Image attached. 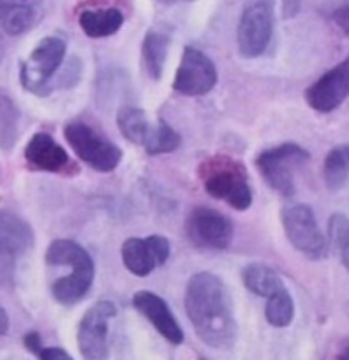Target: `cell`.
I'll return each instance as SVG.
<instances>
[{
	"label": "cell",
	"instance_id": "6da1fadb",
	"mask_svg": "<svg viewBox=\"0 0 349 360\" xmlns=\"http://www.w3.org/2000/svg\"><path fill=\"white\" fill-rule=\"evenodd\" d=\"M185 311L199 338L216 350H230L237 342L233 299L225 281L209 271L195 273L185 288Z\"/></svg>",
	"mask_w": 349,
	"mask_h": 360
},
{
	"label": "cell",
	"instance_id": "7a4b0ae2",
	"mask_svg": "<svg viewBox=\"0 0 349 360\" xmlns=\"http://www.w3.org/2000/svg\"><path fill=\"white\" fill-rule=\"evenodd\" d=\"M45 257L48 264L70 268L69 276L53 281V299L62 305L81 302L88 295L94 280V263L88 250L69 238H57L48 245Z\"/></svg>",
	"mask_w": 349,
	"mask_h": 360
},
{
	"label": "cell",
	"instance_id": "3957f363",
	"mask_svg": "<svg viewBox=\"0 0 349 360\" xmlns=\"http://www.w3.org/2000/svg\"><path fill=\"white\" fill-rule=\"evenodd\" d=\"M206 193L214 199L226 201L231 208L245 211L252 206V189L243 163L230 156L216 155L204 160L199 167Z\"/></svg>",
	"mask_w": 349,
	"mask_h": 360
},
{
	"label": "cell",
	"instance_id": "277c9868",
	"mask_svg": "<svg viewBox=\"0 0 349 360\" xmlns=\"http://www.w3.org/2000/svg\"><path fill=\"white\" fill-rule=\"evenodd\" d=\"M310 160V153L296 143H284L269 148L257 156L256 165L262 179L270 189L284 198H293L296 193L295 170Z\"/></svg>",
	"mask_w": 349,
	"mask_h": 360
},
{
	"label": "cell",
	"instance_id": "5b68a950",
	"mask_svg": "<svg viewBox=\"0 0 349 360\" xmlns=\"http://www.w3.org/2000/svg\"><path fill=\"white\" fill-rule=\"evenodd\" d=\"M64 136L77 158L98 172H113L120 165L124 153L115 143L98 134L91 125L74 120L65 125Z\"/></svg>",
	"mask_w": 349,
	"mask_h": 360
},
{
	"label": "cell",
	"instance_id": "8992f818",
	"mask_svg": "<svg viewBox=\"0 0 349 360\" xmlns=\"http://www.w3.org/2000/svg\"><path fill=\"white\" fill-rule=\"evenodd\" d=\"M67 45L58 37H46L34 46L33 52L21 64V79L22 88L34 95H46L52 86L50 81L57 74L58 68L65 58Z\"/></svg>",
	"mask_w": 349,
	"mask_h": 360
},
{
	"label": "cell",
	"instance_id": "52a82bcc",
	"mask_svg": "<svg viewBox=\"0 0 349 360\" xmlns=\"http://www.w3.org/2000/svg\"><path fill=\"white\" fill-rule=\"evenodd\" d=\"M281 221L288 240L301 254H305L310 259H322L327 254V240L310 206H286L281 211Z\"/></svg>",
	"mask_w": 349,
	"mask_h": 360
},
{
	"label": "cell",
	"instance_id": "ba28073f",
	"mask_svg": "<svg viewBox=\"0 0 349 360\" xmlns=\"http://www.w3.org/2000/svg\"><path fill=\"white\" fill-rule=\"evenodd\" d=\"M29 223L11 211H0V287L13 281L18 263L33 248Z\"/></svg>",
	"mask_w": 349,
	"mask_h": 360
},
{
	"label": "cell",
	"instance_id": "9c48e42d",
	"mask_svg": "<svg viewBox=\"0 0 349 360\" xmlns=\"http://www.w3.org/2000/svg\"><path fill=\"white\" fill-rule=\"evenodd\" d=\"M274 31V9L269 2H253L243 9L237 40L240 56L257 58L269 46Z\"/></svg>",
	"mask_w": 349,
	"mask_h": 360
},
{
	"label": "cell",
	"instance_id": "30bf717a",
	"mask_svg": "<svg viewBox=\"0 0 349 360\" xmlns=\"http://www.w3.org/2000/svg\"><path fill=\"white\" fill-rule=\"evenodd\" d=\"M117 316L115 304L100 300L86 311L77 330V343L86 360L108 359V323Z\"/></svg>",
	"mask_w": 349,
	"mask_h": 360
},
{
	"label": "cell",
	"instance_id": "8fae6325",
	"mask_svg": "<svg viewBox=\"0 0 349 360\" xmlns=\"http://www.w3.org/2000/svg\"><path fill=\"white\" fill-rule=\"evenodd\" d=\"M187 236L201 249L225 250L233 238V223L219 211L199 206L188 213L185 220Z\"/></svg>",
	"mask_w": 349,
	"mask_h": 360
},
{
	"label": "cell",
	"instance_id": "7c38bea8",
	"mask_svg": "<svg viewBox=\"0 0 349 360\" xmlns=\"http://www.w3.org/2000/svg\"><path fill=\"white\" fill-rule=\"evenodd\" d=\"M218 83V70L202 50L185 46L178 69H176L173 89L185 96L207 95Z\"/></svg>",
	"mask_w": 349,
	"mask_h": 360
},
{
	"label": "cell",
	"instance_id": "4fadbf2b",
	"mask_svg": "<svg viewBox=\"0 0 349 360\" xmlns=\"http://www.w3.org/2000/svg\"><path fill=\"white\" fill-rule=\"evenodd\" d=\"M349 98V57L329 69L305 91V100L315 112L331 113Z\"/></svg>",
	"mask_w": 349,
	"mask_h": 360
},
{
	"label": "cell",
	"instance_id": "5bb4252c",
	"mask_svg": "<svg viewBox=\"0 0 349 360\" xmlns=\"http://www.w3.org/2000/svg\"><path fill=\"white\" fill-rule=\"evenodd\" d=\"M25 158L34 170L50 174H77V167L67 151L46 132H38L26 144Z\"/></svg>",
	"mask_w": 349,
	"mask_h": 360
},
{
	"label": "cell",
	"instance_id": "9a60e30c",
	"mask_svg": "<svg viewBox=\"0 0 349 360\" xmlns=\"http://www.w3.org/2000/svg\"><path fill=\"white\" fill-rule=\"evenodd\" d=\"M132 305L156 328V331L164 340H168L173 345H180L183 342L185 336H183L182 326H180L171 309L168 307V304L164 302L162 297L152 292L140 290L132 297Z\"/></svg>",
	"mask_w": 349,
	"mask_h": 360
},
{
	"label": "cell",
	"instance_id": "2e32d148",
	"mask_svg": "<svg viewBox=\"0 0 349 360\" xmlns=\"http://www.w3.org/2000/svg\"><path fill=\"white\" fill-rule=\"evenodd\" d=\"M43 7L38 2L0 0V28L11 37H19L40 25Z\"/></svg>",
	"mask_w": 349,
	"mask_h": 360
},
{
	"label": "cell",
	"instance_id": "e0dca14e",
	"mask_svg": "<svg viewBox=\"0 0 349 360\" xmlns=\"http://www.w3.org/2000/svg\"><path fill=\"white\" fill-rule=\"evenodd\" d=\"M170 34L158 30H149L143 40V62L146 74L151 79L158 81L163 76L164 62L170 50Z\"/></svg>",
	"mask_w": 349,
	"mask_h": 360
},
{
	"label": "cell",
	"instance_id": "ac0fdd59",
	"mask_svg": "<svg viewBox=\"0 0 349 360\" xmlns=\"http://www.w3.org/2000/svg\"><path fill=\"white\" fill-rule=\"evenodd\" d=\"M79 26L89 38H107L115 34L124 26V14L115 7L82 11L79 15Z\"/></svg>",
	"mask_w": 349,
	"mask_h": 360
},
{
	"label": "cell",
	"instance_id": "d6986e66",
	"mask_svg": "<svg viewBox=\"0 0 349 360\" xmlns=\"http://www.w3.org/2000/svg\"><path fill=\"white\" fill-rule=\"evenodd\" d=\"M121 261L125 268L136 276H147L151 275L152 269L158 266L154 252L149 245L147 238L131 237L121 245Z\"/></svg>",
	"mask_w": 349,
	"mask_h": 360
},
{
	"label": "cell",
	"instance_id": "ffe728a7",
	"mask_svg": "<svg viewBox=\"0 0 349 360\" xmlns=\"http://www.w3.org/2000/svg\"><path fill=\"white\" fill-rule=\"evenodd\" d=\"M242 278L243 283H245V287L250 292L256 293L258 297H265V299H270L277 292L286 288L281 276L270 266L264 263H252L245 266Z\"/></svg>",
	"mask_w": 349,
	"mask_h": 360
},
{
	"label": "cell",
	"instance_id": "44dd1931",
	"mask_svg": "<svg viewBox=\"0 0 349 360\" xmlns=\"http://www.w3.org/2000/svg\"><path fill=\"white\" fill-rule=\"evenodd\" d=\"M117 125L125 139L134 144H140V146L144 144L149 129H151L146 112L143 108L132 107V105L120 107V110L117 112Z\"/></svg>",
	"mask_w": 349,
	"mask_h": 360
},
{
	"label": "cell",
	"instance_id": "7402d4cb",
	"mask_svg": "<svg viewBox=\"0 0 349 360\" xmlns=\"http://www.w3.org/2000/svg\"><path fill=\"white\" fill-rule=\"evenodd\" d=\"M349 179V144L332 148L324 162V180L329 189L337 191Z\"/></svg>",
	"mask_w": 349,
	"mask_h": 360
},
{
	"label": "cell",
	"instance_id": "603a6c76",
	"mask_svg": "<svg viewBox=\"0 0 349 360\" xmlns=\"http://www.w3.org/2000/svg\"><path fill=\"white\" fill-rule=\"evenodd\" d=\"M21 112L9 96L0 93V150H13L19 139Z\"/></svg>",
	"mask_w": 349,
	"mask_h": 360
},
{
	"label": "cell",
	"instance_id": "cb8c5ba5",
	"mask_svg": "<svg viewBox=\"0 0 349 360\" xmlns=\"http://www.w3.org/2000/svg\"><path fill=\"white\" fill-rule=\"evenodd\" d=\"M180 144H182V136L171 125L159 119L156 125L149 129V134L143 146L147 151V155L154 156L178 150Z\"/></svg>",
	"mask_w": 349,
	"mask_h": 360
},
{
	"label": "cell",
	"instance_id": "d4e9b609",
	"mask_svg": "<svg viewBox=\"0 0 349 360\" xmlns=\"http://www.w3.org/2000/svg\"><path fill=\"white\" fill-rule=\"evenodd\" d=\"M293 318H295V302H293V297L288 292V288L268 299L265 319L270 326L286 328L293 323Z\"/></svg>",
	"mask_w": 349,
	"mask_h": 360
},
{
	"label": "cell",
	"instance_id": "484cf974",
	"mask_svg": "<svg viewBox=\"0 0 349 360\" xmlns=\"http://www.w3.org/2000/svg\"><path fill=\"white\" fill-rule=\"evenodd\" d=\"M329 242L336 250H343L349 244V218L343 213H334L329 218Z\"/></svg>",
	"mask_w": 349,
	"mask_h": 360
},
{
	"label": "cell",
	"instance_id": "4316f807",
	"mask_svg": "<svg viewBox=\"0 0 349 360\" xmlns=\"http://www.w3.org/2000/svg\"><path fill=\"white\" fill-rule=\"evenodd\" d=\"M81 68H82L81 58L77 60V57H74L72 60H70V64L67 65V69H65L64 74H62L60 79H58V83H57L58 88L67 89V88H72V86H76L77 83H79Z\"/></svg>",
	"mask_w": 349,
	"mask_h": 360
},
{
	"label": "cell",
	"instance_id": "83f0119b",
	"mask_svg": "<svg viewBox=\"0 0 349 360\" xmlns=\"http://www.w3.org/2000/svg\"><path fill=\"white\" fill-rule=\"evenodd\" d=\"M149 245H151L152 252H154L156 261H158V266L164 264L170 257V242H168L166 237L163 236H149L146 237Z\"/></svg>",
	"mask_w": 349,
	"mask_h": 360
},
{
	"label": "cell",
	"instance_id": "f1b7e54d",
	"mask_svg": "<svg viewBox=\"0 0 349 360\" xmlns=\"http://www.w3.org/2000/svg\"><path fill=\"white\" fill-rule=\"evenodd\" d=\"M332 21L346 37H349V4H343L341 7H337L332 13Z\"/></svg>",
	"mask_w": 349,
	"mask_h": 360
},
{
	"label": "cell",
	"instance_id": "f546056e",
	"mask_svg": "<svg viewBox=\"0 0 349 360\" xmlns=\"http://www.w3.org/2000/svg\"><path fill=\"white\" fill-rule=\"evenodd\" d=\"M38 357H40V360H74L69 352H65L64 348L58 347H43L40 354H38Z\"/></svg>",
	"mask_w": 349,
	"mask_h": 360
},
{
	"label": "cell",
	"instance_id": "4dcf8cb0",
	"mask_svg": "<svg viewBox=\"0 0 349 360\" xmlns=\"http://www.w3.org/2000/svg\"><path fill=\"white\" fill-rule=\"evenodd\" d=\"M25 347L27 348L29 352H33L34 355H38L41 352V338L40 335H38L37 331H29L27 335L25 336Z\"/></svg>",
	"mask_w": 349,
	"mask_h": 360
},
{
	"label": "cell",
	"instance_id": "1f68e13d",
	"mask_svg": "<svg viewBox=\"0 0 349 360\" xmlns=\"http://www.w3.org/2000/svg\"><path fill=\"white\" fill-rule=\"evenodd\" d=\"M300 11V2H284L282 4V14H284L286 19L295 18V14H298Z\"/></svg>",
	"mask_w": 349,
	"mask_h": 360
},
{
	"label": "cell",
	"instance_id": "d6a6232c",
	"mask_svg": "<svg viewBox=\"0 0 349 360\" xmlns=\"http://www.w3.org/2000/svg\"><path fill=\"white\" fill-rule=\"evenodd\" d=\"M9 331V316H7L6 309L0 305V336L6 335Z\"/></svg>",
	"mask_w": 349,
	"mask_h": 360
},
{
	"label": "cell",
	"instance_id": "836d02e7",
	"mask_svg": "<svg viewBox=\"0 0 349 360\" xmlns=\"http://www.w3.org/2000/svg\"><path fill=\"white\" fill-rule=\"evenodd\" d=\"M341 259H343L344 268H346L349 271V244L343 250H341Z\"/></svg>",
	"mask_w": 349,
	"mask_h": 360
},
{
	"label": "cell",
	"instance_id": "e575fe53",
	"mask_svg": "<svg viewBox=\"0 0 349 360\" xmlns=\"http://www.w3.org/2000/svg\"><path fill=\"white\" fill-rule=\"evenodd\" d=\"M336 360H349V347L344 348V350L337 355Z\"/></svg>",
	"mask_w": 349,
	"mask_h": 360
},
{
	"label": "cell",
	"instance_id": "d590c367",
	"mask_svg": "<svg viewBox=\"0 0 349 360\" xmlns=\"http://www.w3.org/2000/svg\"><path fill=\"white\" fill-rule=\"evenodd\" d=\"M4 53H6V49H4V40L2 37H0V60L4 58Z\"/></svg>",
	"mask_w": 349,
	"mask_h": 360
}]
</instances>
